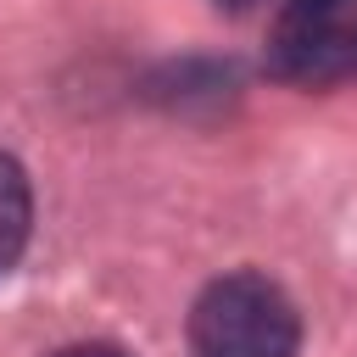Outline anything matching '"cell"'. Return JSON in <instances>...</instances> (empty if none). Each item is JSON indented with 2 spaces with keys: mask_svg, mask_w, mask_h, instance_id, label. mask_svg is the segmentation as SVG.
Returning a JSON list of instances; mask_svg holds the SVG:
<instances>
[{
  "mask_svg": "<svg viewBox=\"0 0 357 357\" xmlns=\"http://www.w3.org/2000/svg\"><path fill=\"white\" fill-rule=\"evenodd\" d=\"M301 318L290 296L262 273H223L190 307L195 357H296Z\"/></svg>",
  "mask_w": 357,
  "mask_h": 357,
  "instance_id": "6da1fadb",
  "label": "cell"
},
{
  "mask_svg": "<svg viewBox=\"0 0 357 357\" xmlns=\"http://www.w3.org/2000/svg\"><path fill=\"white\" fill-rule=\"evenodd\" d=\"M33 229V195H28V173L17 167V156L0 151V273L22 257Z\"/></svg>",
  "mask_w": 357,
  "mask_h": 357,
  "instance_id": "7a4b0ae2",
  "label": "cell"
},
{
  "mask_svg": "<svg viewBox=\"0 0 357 357\" xmlns=\"http://www.w3.org/2000/svg\"><path fill=\"white\" fill-rule=\"evenodd\" d=\"M346 0H290L284 22H324V17H340Z\"/></svg>",
  "mask_w": 357,
  "mask_h": 357,
  "instance_id": "3957f363",
  "label": "cell"
},
{
  "mask_svg": "<svg viewBox=\"0 0 357 357\" xmlns=\"http://www.w3.org/2000/svg\"><path fill=\"white\" fill-rule=\"evenodd\" d=\"M56 357H128V351H117V346H100V340H89V346H67V351H56Z\"/></svg>",
  "mask_w": 357,
  "mask_h": 357,
  "instance_id": "277c9868",
  "label": "cell"
},
{
  "mask_svg": "<svg viewBox=\"0 0 357 357\" xmlns=\"http://www.w3.org/2000/svg\"><path fill=\"white\" fill-rule=\"evenodd\" d=\"M229 6H245V0H229Z\"/></svg>",
  "mask_w": 357,
  "mask_h": 357,
  "instance_id": "5b68a950",
  "label": "cell"
}]
</instances>
